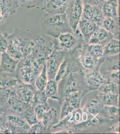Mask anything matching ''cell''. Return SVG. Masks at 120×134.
<instances>
[{"label":"cell","instance_id":"cell-1","mask_svg":"<svg viewBox=\"0 0 120 134\" xmlns=\"http://www.w3.org/2000/svg\"><path fill=\"white\" fill-rule=\"evenodd\" d=\"M36 36L30 32L16 28L13 33L8 35V46L6 52L18 60L30 55L36 43Z\"/></svg>","mask_w":120,"mask_h":134},{"label":"cell","instance_id":"cell-2","mask_svg":"<svg viewBox=\"0 0 120 134\" xmlns=\"http://www.w3.org/2000/svg\"><path fill=\"white\" fill-rule=\"evenodd\" d=\"M40 26L46 35L56 38L61 34L72 32L65 13L50 14L43 16L40 21Z\"/></svg>","mask_w":120,"mask_h":134},{"label":"cell","instance_id":"cell-3","mask_svg":"<svg viewBox=\"0 0 120 134\" xmlns=\"http://www.w3.org/2000/svg\"><path fill=\"white\" fill-rule=\"evenodd\" d=\"M78 92H82L85 94L88 92L85 82L84 71L69 73L58 82L59 102L64 96Z\"/></svg>","mask_w":120,"mask_h":134},{"label":"cell","instance_id":"cell-4","mask_svg":"<svg viewBox=\"0 0 120 134\" xmlns=\"http://www.w3.org/2000/svg\"><path fill=\"white\" fill-rule=\"evenodd\" d=\"M42 67L32 56L29 55L19 61L15 72L17 78L26 84L35 85V79Z\"/></svg>","mask_w":120,"mask_h":134},{"label":"cell","instance_id":"cell-5","mask_svg":"<svg viewBox=\"0 0 120 134\" xmlns=\"http://www.w3.org/2000/svg\"><path fill=\"white\" fill-rule=\"evenodd\" d=\"M60 48L65 52L74 53L85 44L82 34L77 28L75 32H65L60 34L56 38Z\"/></svg>","mask_w":120,"mask_h":134},{"label":"cell","instance_id":"cell-6","mask_svg":"<svg viewBox=\"0 0 120 134\" xmlns=\"http://www.w3.org/2000/svg\"><path fill=\"white\" fill-rule=\"evenodd\" d=\"M84 69L73 54L68 52L58 69L55 80L58 82L71 72H82Z\"/></svg>","mask_w":120,"mask_h":134},{"label":"cell","instance_id":"cell-7","mask_svg":"<svg viewBox=\"0 0 120 134\" xmlns=\"http://www.w3.org/2000/svg\"><path fill=\"white\" fill-rule=\"evenodd\" d=\"M68 52L60 48L58 42L56 47L45 63L49 79H55L60 66Z\"/></svg>","mask_w":120,"mask_h":134},{"label":"cell","instance_id":"cell-8","mask_svg":"<svg viewBox=\"0 0 120 134\" xmlns=\"http://www.w3.org/2000/svg\"><path fill=\"white\" fill-rule=\"evenodd\" d=\"M84 8L82 0H69L65 10V15L73 32L76 31L82 17Z\"/></svg>","mask_w":120,"mask_h":134},{"label":"cell","instance_id":"cell-9","mask_svg":"<svg viewBox=\"0 0 120 134\" xmlns=\"http://www.w3.org/2000/svg\"><path fill=\"white\" fill-rule=\"evenodd\" d=\"M85 95L82 92H78L64 96L59 102L61 106L60 120L74 110L80 108L81 100Z\"/></svg>","mask_w":120,"mask_h":134},{"label":"cell","instance_id":"cell-10","mask_svg":"<svg viewBox=\"0 0 120 134\" xmlns=\"http://www.w3.org/2000/svg\"><path fill=\"white\" fill-rule=\"evenodd\" d=\"M100 69L96 68L91 70L84 69V76L88 92L98 90L106 80L100 72Z\"/></svg>","mask_w":120,"mask_h":134},{"label":"cell","instance_id":"cell-11","mask_svg":"<svg viewBox=\"0 0 120 134\" xmlns=\"http://www.w3.org/2000/svg\"><path fill=\"white\" fill-rule=\"evenodd\" d=\"M86 44V43H85ZM79 49L78 53L79 59L81 65L85 70H91L96 68H100L105 60V58L102 57L100 59H98L86 50L84 44Z\"/></svg>","mask_w":120,"mask_h":134},{"label":"cell","instance_id":"cell-12","mask_svg":"<svg viewBox=\"0 0 120 134\" xmlns=\"http://www.w3.org/2000/svg\"><path fill=\"white\" fill-rule=\"evenodd\" d=\"M82 121V110L80 108L78 109L60 120L58 124L54 126L51 129L56 130L58 128H65L67 130L72 129L76 124Z\"/></svg>","mask_w":120,"mask_h":134},{"label":"cell","instance_id":"cell-13","mask_svg":"<svg viewBox=\"0 0 120 134\" xmlns=\"http://www.w3.org/2000/svg\"><path fill=\"white\" fill-rule=\"evenodd\" d=\"M19 6L17 0H0V25L15 14Z\"/></svg>","mask_w":120,"mask_h":134},{"label":"cell","instance_id":"cell-14","mask_svg":"<svg viewBox=\"0 0 120 134\" xmlns=\"http://www.w3.org/2000/svg\"><path fill=\"white\" fill-rule=\"evenodd\" d=\"M82 17L92 21L100 27H102L105 17L100 8L91 5H84Z\"/></svg>","mask_w":120,"mask_h":134},{"label":"cell","instance_id":"cell-15","mask_svg":"<svg viewBox=\"0 0 120 134\" xmlns=\"http://www.w3.org/2000/svg\"><path fill=\"white\" fill-rule=\"evenodd\" d=\"M69 0H44L42 10L50 14H62L65 13Z\"/></svg>","mask_w":120,"mask_h":134},{"label":"cell","instance_id":"cell-16","mask_svg":"<svg viewBox=\"0 0 120 134\" xmlns=\"http://www.w3.org/2000/svg\"><path fill=\"white\" fill-rule=\"evenodd\" d=\"M17 86L16 94L18 98L26 103L30 105L34 94L36 90L35 85L26 84L19 81Z\"/></svg>","mask_w":120,"mask_h":134},{"label":"cell","instance_id":"cell-17","mask_svg":"<svg viewBox=\"0 0 120 134\" xmlns=\"http://www.w3.org/2000/svg\"><path fill=\"white\" fill-rule=\"evenodd\" d=\"M99 27L92 21L81 17L78 24V28L86 44L88 43L91 36Z\"/></svg>","mask_w":120,"mask_h":134},{"label":"cell","instance_id":"cell-18","mask_svg":"<svg viewBox=\"0 0 120 134\" xmlns=\"http://www.w3.org/2000/svg\"><path fill=\"white\" fill-rule=\"evenodd\" d=\"M82 110L84 113L92 116L108 113L105 108V105L97 97L87 102Z\"/></svg>","mask_w":120,"mask_h":134},{"label":"cell","instance_id":"cell-19","mask_svg":"<svg viewBox=\"0 0 120 134\" xmlns=\"http://www.w3.org/2000/svg\"><path fill=\"white\" fill-rule=\"evenodd\" d=\"M114 37L112 34L102 27H99L91 36L87 44H100L104 47Z\"/></svg>","mask_w":120,"mask_h":134},{"label":"cell","instance_id":"cell-20","mask_svg":"<svg viewBox=\"0 0 120 134\" xmlns=\"http://www.w3.org/2000/svg\"><path fill=\"white\" fill-rule=\"evenodd\" d=\"M19 60L10 56L6 52L1 54L0 59V73H15Z\"/></svg>","mask_w":120,"mask_h":134},{"label":"cell","instance_id":"cell-21","mask_svg":"<svg viewBox=\"0 0 120 134\" xmlns=\"http://www.w3.org/2000/svg\"><path fill=\"white\" fill-rule=\"evenodd\" d=\"M119 17L105 18L102 23V27L113 35L114 39L119 40L120 29Z\"/></svg>","mask_w":120,"mask_h":134},{"label":"cell","instance_id":"cell-22","mask_svg":"<svg viewBox=\"0 0 120 134\" xmlns=\"http://www.w3.org/2000/svg\"><path fill=\"white\" fill-rule=\"evenodd\" d=\"M118 7L117 0H105L101 8L105 18L118 17Z\"/></svg>","mask_w":120,"mask_h":134},{"label":"cell","instance_id":"cell-23","mask_svg":"<svg viewBox=\"0 0 120 134\" xmlns=\"http://www.w3.org/2000/svg\"><path fill=\"white\" fill-rule=\"evenodd\" d=\"M43 125L49 130L59 121L58 118V112L55 109L52 107L46 111L41 121Z\"/></svg>","mask_w":120,"mask_h":134},{"label":"cell","instance_id":"cell-24","mask_svg":"<svg viewBox=\"0 0 120 134\" xmlns=\"http://www.w3.org/2000/svg\"><path fill=\"white\" fill-rule=\"evenodd\" d=\"M97 98L105 106L116 105L119 107V94L99 92Z\"/></svg>","mask_w":120,"mask_h":134},{"label":"cell","instance_id":"cell-25","mask_svg":"<svg viewBox=\"0 0 120 134\" xmlns=\"http://www.w3.org/2000/svg\"><path fill=\"white\" fill-rule=\"evenodd\" d=\"M120 52V42L119 40L113 38L105 46L103 47V57L113 56L119 54Z\"/></svg>","mask_w":120,"mask_h":134},{"label":"cell","instance_id":"cell-26","mask_svg":"<svg viewBox=\"0 0 120 134\" xmlns=\"http://www.w3.org/2000/svg\"><path fill=\"white\" fill-rule=\"evenodd\" d=\"M44 92L48 98L58 101L59 96L58 92V82L53 79H49L44 89Z\"/></svg>","mask_w":120,"mask_h":134},{"label":"cell","instance_id":"cell-27","mask_svg":"<svg viewBox=\"0 0 120 134\" xmlns=\"http://www.w3.org/2000/svg\"><path fill=\"white\" fill-rule=\"evenodd\" d=\"M49 80L45 64L43 65L41 72L37 77L35 81V86L37 90L44 91L46 85Z\"/></svg>","mask_w":120,"mask_h":134},{"label":"cell","instance_id":"cell-28","mask_svg":"<svg viewBox=\"0 0 120 134\" xmlns=\"http://www.w3.org/2000/svg\"><path fill=\"white\" fill-rule=\"evenodd\" d=\"M98 90L99 92L103 93L119 94V83L106 79Z\"/></svg>","mask_w":120,"mask_h":134},{"label":"cell","instance_id":"cell-29","mask_svg":"<svg viewBox=\"0 0 120 134\" xmlns=\"http://www.w3.org/2000/svg\"><path fill=\"white\" fill-rule=\"evenodd\" d=\"M17 78L9 76H0V91L9 90L15 87L19 82Z\"/></svg>","mask_w":120,"mask_h":134},{"label":"cell","instance_id":"cell-30","mask_svg":"<svg viewBox=\"0 0 120 134\" xmlns=\"http://www.w3.org/2000/svg\"><path fill=\"white\" fill-rule=\"evenodd\" d=\"M86 50L93 57L100 59L103 57V46L100 44H84Z\"/></svg>","mask_w":120,"mask_h":134},{"label":"cell","instance_id":"cell-31","mask_svg":"<svg viewBox=\"0 0 120 134\" xmlns=\"http://www.w3.org/2000/svg\"><path fill=\"white\" fill-rule=\"evenodd\" d=\"M23 115L30 126H32L39 122L37 119L33 107L30 105L23 111Z\"/></svg>","mask_w":120,"mask_h":134},{"label":"cell","instance_id":"cell-32","mask_svg":"<svg viewBox=\"0 0 120 134\" xmlns=\"http://www.w3.org/2000/svg\"><path fill=\"white\" fill-rule=\"evenodd\" d=\"M48 99L44 91H40L36 90L34 94L30 105L34 107L39 104L48 103Z\"/></svg>","mask_w":120,"mask_h":134},{"label":"cell","instance_id":"cell-33","mask_svg":"<svg viewBox=\"0 0 120 134\" xmlns=\"http://www.w3.org/2000/svg\"><path fill=\"white\" fill-rule=\"evenodd\" d=\"M109 119L117 122H119V107L116 105L105 106Z\"/></svg>","mask_w":120,"mask_h":134},{"label":"cell","instance_id":"cell-34","mask_svg":"<svg viewBox=\"0 0 120 134\" xmlns=\"http://www.w3.org/2000/svg\"><path fill=\"white\" fill-rule=\"evenodd\" d=\"M19 6H23L28 9L37 8L44 0H17Z\"/></svg>","mask_w":120,"mask_h":134},{"label":"cell","instance_id":"cell-35","mask_svg":"<svg viewBox=\"0 0 120 134\" xmlns=\"http://www.w3.org/2000/svg\"><path fill=\"white\" fill-rule=\"evenodd\" d=\"M49 132H50V130L44 126L41 121H39L30 126L28 131L29 133H48Z\"/></svg>","mask_w":120,"mask_h":134},{"label":"cell","instance_id":"cell-36","mask_svg":"<svg viewBox=\"0 0 120 134\" xmlns=\"http://www.w3.org/2000/svg\"><path fill=\"white\" fill-rule=\"evenodd\" d=\"M34 109L38 121H41L44 114L47 111L49 107L48 103L41 104L34 107Z\"/></svg>","mask_w":120,"mask_h":134},{"label":"cell","instance_id":"cell-37","mask_svg":"<svg viewBox=\"0 0 120 134\" xmlns=\"http://www.w3.org/2000/svg\"><path fill=\"white\" fill-rule=\"evenodd\" d=\"M7 33H3L0 31V54L6 52L8 46Z\"/></svg>","mask_w":120,"mask_h":134},{"label":"cell","instance_id":"cell-38","mask_svg":"<svg viewBox=\"0 0 120 134\" xmlns=\"http://www.w3.org/2000/svg\"><path fill=\"white\" fill-rule=\"evenodd\" d=\"M105 0H82L84 5H89L95 6L101 9L103 2Z\"/></svg>","mask_w":120,"mask_h":134},{"label":"cell","instance_id":"cell-39","mask_svg":"<svg viewBox=\"0 0 120 134\" xmlns=\"http://www.w3.org/2000/svg\"><path fill=\"white\" fill-rule=\"evenodd\" d=\"M1 54H0V59H1Z\"/></svg>","mask_w":120,"mask_h":134}]
</instances>
